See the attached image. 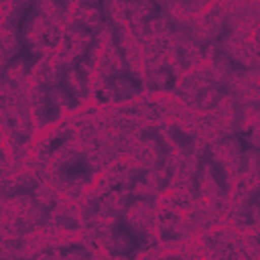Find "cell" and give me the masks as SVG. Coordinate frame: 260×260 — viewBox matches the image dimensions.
<instances>
[{
	"mask_svg": "<svg viewBox=\"0 0 260 260\" xmlns=\"http://www.w3.org/2000/svg\"><path fill=\"white\" fill-rule=\"evenodd\" d=\"M57 173L63 177V179H67V181H89V177H91V167L87 165V160L81 156V154H77L75 156V160H63L59 167H57Z\"/></svg>",
	"mask_w": 260,
	"mask_h": 260,
	"instance_id": "1",
	"label": "cell"
},
{
	"mask_svg": "<svg viewBox=\"0 0 260 260\" xmlns=\"http://www.w3.org/2000/svg\"><path fill=\"white\" fill-rule=\"evenodd\" d=\"M209 171H211V179L215 181V185L219 187V191L225 193V191H228V173H225L223 165L211 158V160H209Z\"/></svg>",
	"mask_w": 260,
	"mask_h": 260,
	"instance_id": "2",
	"label": "cell"
},
{
	"mask_svg": "<svg viewBox=\"0 0 260 260\" xmlns=\"http://www.w3.org/2000/svg\"><path fill=\"white\" fill-rule=\"evenodd\" d=\"M171 136L175 138V142H177L179 146H187V144H191V142L195 140V136H191V134H183L181 130L177 132V128H171Z\"/></svg>",
	"mask_w": 260,
	"mask_h": 260,
	"instance_id": "3",
	"label": "cell"
},
{
	"mask_svg": "<svg viewBox=\"0 0 260 260\" xmlns=\"http://www.w3.org/2000/svg\"><path fill=\"white\" fill-rule=\"evenodd\" d=\"M169 260H177V258H169Z\"/></svg>",
	"mask_w": 260,
	"mask_h": 260,
	"instance_id": "4",
	"label": "cell"
}]
</instances>
